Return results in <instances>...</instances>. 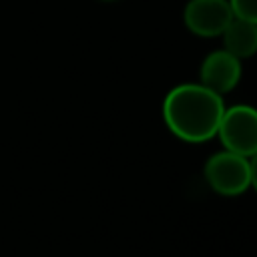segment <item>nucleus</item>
Here are the masks:
<instances>
[{
    "mask_svg": "<svg viewBox=\"0 0 257 257\" xmlns=\"http://www.w3.org/2000/svg\"><path fill=\"white\" fill-rule=\"evenodd\" d=\"M223 110V96L201 82L175 86L163 102V118L169 131L187 143H203L215 137Z\"/></svg>",
    "mask_w": 257,
    "mask_h": 257,
    "instance_id": "nucleus-1",
    "label": "nucleus"
},
{
    "mask_svg": "<svg viewBox=\"0 0 257 257\" xmlns=\"http://www.w3.org/2000/svg\"><path fill=\"white\" fill-rule=\"evenodd\" d=\"M205 179L209 187L225 197H235L251 187L249 159L233 151L213 155L205 165Z\"/></svg>",
    "mask_w": 257,
    "mask_h": 257,
    "instance_id": "nucleus-2",
    "label": "nucleus"
},
{
    "mask_svg": "<svg viewBox=\"0 0 257 257\" xmlns=\"http://www.w3.org/2000/svg\"><path fill=\"white\" fill-rule=\"evenodd\" d=\"M217 135L227 151L249 159L257 153V108L249 104L225 108Z\"/></svg>",
    "mask_w": 257,
    "mask_h": 257,
    "instance_id": "nucleus-3",
    "label": "nucleus"
},
{
    "mask_svg": "<svg viewBox=\"0 0 257 257\" xmlns=\"http://www.w3.org/2000/svg\"><path fill=\"white\" fill-rule=\"evenodd\" d=\"M183 20L193 34L215 38L221 36V32L233 20V10L229 0H189Z\"/></svg>",
    "mask_w": 257,
    "mask_h": 257,
    "instance_id": "nucleus-4",
    "label": "nucleus"
},
{
    "mask_svg": "<svg viewBox=\"0 0 257 257\" xmlns=\"http://www.w3.org/2000/svg\"><path fill=\"white\" fill-rule=\"evenodd\" d=\"M241 72H243L241 60L237 56H233L231 52H227L225 48H221V50H215L205 56L199 76H201L203 86H207L213 92L223 96L239 84Z\"/></svg>",
    "mask_w": 257,
    "mask_h": 257,
    "instance_id": "nucleus-5",
    "label": "nucleus"
},
{
    "mask_svg": "<svg viewBox=\"0 0 257 257\" xmlns=\"http://www.w3.org/2000/svg\"><path fill=\"white\" fill-rule=\"evenodd\" d=\"M223 48L239 60L251 58L257 52V24L233 16L227 28L221 32Z\"/></svg>",
    "mask_w": 257,
    "mask_h": 257,
    "instance_id": "nucleus-6",
    "label": "nucleus"
},
{
    "mask_svg": "<svg viewBox=\"0 0 257 257\" xmlns=\"http://www.w3.org/2000/svg\"><path fill=\"white\" fill-rule=\"evenodd\" d=\"M233 16L257 24V0H229Z\"/></svg>",
    "mask_w": 257,
    "mask_h": 257,
    "instance_id": "nucleus-7",
    "label": "nucleus"
},
{
    "mask_svg": "<svg viewBox=\"0 0 257 257\" xmlns=\"http://www.w3.org/2000/svg\"><path fill=\"white\" fill-rule=\"evenodd\" d=\"M249 171H251V187L257 191V153L249 157Z\"/></svg>",
    "mask_w": 257,
    "mask_h": 257,
    "instance_id": "nucleus-8",
    "label": "nucleus"
}]
</instances>
